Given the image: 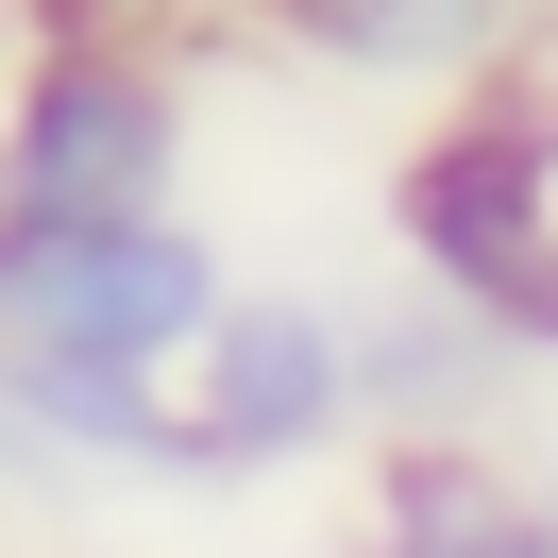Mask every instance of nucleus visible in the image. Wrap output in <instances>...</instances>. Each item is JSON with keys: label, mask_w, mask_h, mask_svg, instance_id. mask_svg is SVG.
<instances>
[{"label": "nucleus", "mask_w": 558, "mask_h": 558, "mask_svg": "<svg viewBox=\"0 0 558 558\" xmlns=\"http://www.w3.org/2000/svg\"><path fill=\"white\" fill-rule=\"evenodd\" d=\"M220 238L204 220H102V238H0V355H69V373H186L220 322Z\"/></svg>", "instance_id": "obj_4"}, {"label": "nucleus", "mask_w": 558, "mask_h": 558, "mask_svg": "<svg viewBox=\"0 0 558 558\" xmlns=\"http://www.w3.org/2000/svg\"><path fill=\"white\" fill-rule=\"evenodd\" d=\"M389 254L407 288L474 305L508 355L558 373V69L508 51V69L440 85L389 153Z\"/></svg>", "instance_id": "obj_1"}, {"label": "nucleus", "mask_w": 558, "mask_h": 558, "mask_svg": "<svg viewBox=\"0 0 558 558\" xmlns=\"http://www.w3.org/2000/svg\"><path fill=\"white\" fill-rule=\"evenodd\" d=\"M355 355H373V440H524V407L558 389L542 355H508L440 288H373L355 305Z\"/></svg>", "instance_id": "obj_5"}, {"label": "nucleus", "mask_w": 558, "mask_h": 558, "mask_svg": "<svg viewBox=\"0 0 558 558\" xmlns=\"http://www.w3.org/2000/svg\"><path fill=\"white\" fill-rule=\"evenodd\" d=\"M0 490H51V457H35V423H17V389H0Z\"/></svg>", "instance_id": "obj_9"}, {"label": "nucleus", "mask_w": 558, "mask_h": 558, "mask_svg": "<svg viewBox=\"0 0 558 558\" xmlns=\"http://www.w3.org/2000/svg\"><path fill=\"white\" fill-rule=\"evenodd\" d=\"M186 407V474L204 490H271V474H339L373 457V355H355L339 288H220L204 355L170 373Z\"/></svg>", "instance_id": "obj_3"}, {"label": "nucleus", "mask_w": 558, "mask_h": 558, "mask_svg": "<svg viewBox=\"0 0 558 558\" xmlns=\"http://www.w3.org/2000/svg\"><path fill=\"white\" fill-rule=\"evenodd\" d=\"M186 204V51L170 35H17L0 69V238H102Z\"/></svg>", "instance_id": "obj_2"}, {"label": "nucleus", "mask_w": 558, "mask_h": 558, "mask_svg": "<svg viewBox=\"0 0 558 558\" xmlns=\"http://www.w3.org/2000/svg\"><path fill=\"white\" fill-rule=\"evenodd\" d=\"M238 17H254L271 51H305V69H339V85H407V102H440V85L508 69L542 0H238Z\"/></svg>", "instance_id": "obj_7"}, {"label": "nucleus", "mask_w": 558, "mask_h": 558, "mask_svg": "<svg viewBox=\"0 0 558 558\" xmlns=\"http://www.w3.org/2000/svg\"><path fill=\"white\" fill-rule=\"evenodd\" d=\"M508 457H524V490H542V524H558V389L524 407V440H508Z\"/></svg>", "instance_id": "obj_8"}, {"label": "nucleus", "mask_w": 558, "mask_h": 558, "mask_svg": "<svg viewBox=\"0 0 558 558\" xmlns=\"http://www.w3.org/2000/svg\"><path fill=\"white\" fill-rule=\"evenodd\" d=\"M339 558H558V524H542L508 440H373Z\"/></svg>", "instance_id": "obj_6"}]
</instances>
